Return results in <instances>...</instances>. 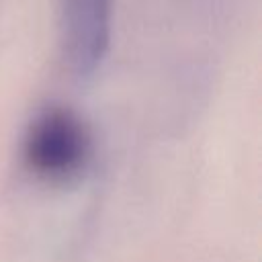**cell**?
I'll use <instances>...</instances> for the list:
<instances>
[{
    "label": "cell",
    "mask_w": 262,
    "mask_h": 262,
    "mask_svg": "<svg viewBox=\"0 0 262 262\" xmlns=\"http://www.w3.org/2000/svg\"><path fill=\"white\" fill-rule=\"evenodd\" d=\"M92 154L86 123L63 106L45 108L31 121L25 135L23 158L27 168L45 180L63 182L78 176Z\"/></svg>",
    "instance_id": "cell-1"
},
{
    "label": "cell",
    "mask_w": 262,
    "mask_h": 262,
    "mask_svg": "<svg viewBox=\"0 0 262 262\" xmlns=\"http://www.w3.org/2000/svg\"><path fill=\"white\" fill-rule=\"evenodd\" d=\"M59 27L68 66L78 76H88L111 45L113 0H59Z\"/></svg>",
    "instance_id": "cell-2"
}]
</instances>
